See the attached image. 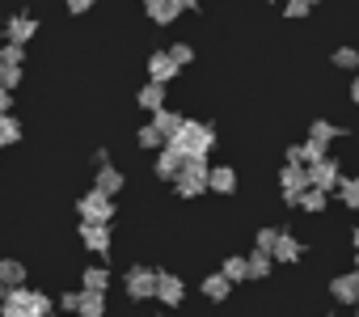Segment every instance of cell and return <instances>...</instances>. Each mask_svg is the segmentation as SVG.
I'll list each match as a JSON object with an SVG mask.
<instances>
[{"mask_svg":"<svg viewBox=\"0 0 359 317\" xmlns=\"http://www.w3.org/2000/svg\"><path fill=\"white\" fill-rule=\"evenodd\" d=\"M22 85V68H9V64H0V89H18Z\"/></svg>","mask_w":359,"mask_h":317,"instance_id":"34","label":"cell"},{"mask_svg":"<svg viewBox=\"0 0 359 317\" xmlns=\"http://www.w3.org/2000/svg\"><path fill=\"white\" fill-rule=\"evenodd\" d=\"M245 267H250V279H266V275H271V267H275V258H271V254H262V250H254V254L245 258Z\"/></svg>","mask_w":359,"mask_h":317,"instance_id":"26","label":"cell"},{"mask_svg":"<svg viewBox=\"0 0 359 317\" xmlns=\"http://www.w3.org/2000/svg\"><path fill=\"white\" fill-rule=\"evenodd\" d=\"M177 72H182V64H177L169 51H152V55H148V81H161V85H169Z\"/></svg>","mask_w":359,"mask_h":317,"instance_id":"9","label":"cell"},{"mask_svg":"<svg viewBox=\"0 0 359 317\" xmlns=\"http://www.w3.org/2000/svg\"><path fill=\"white\" fill-rule=\"evenodd\" d=\"M22 140V123L13 119V114H0V148H9V144H18Z\"/></svg>","mask_w":359,"mask_h":317,"instance_id":"27","label":"cell"},{"mask_svg":"<svg viewBox=\"0 0 359 317\" xmlns=\"http://www.w3.org/2000/svg\"><path fill=\"white\" fill-rule=\"evenodd\" d=\"M325 199H330L325 191H317V187H309V191H304V195L296 199V208H304L309 216H317V212H325Z\"/></svg>","mask_w":359,"mask_h":317,"instance_id":"25","label":"cell"},{"mask_svg":"<svg viewBox=\"0 0 359 317\" xmlns=\"http://www.w3.org/2000/svg\"><path fill=\"white\" fill-rule=\"evenodd\" d=\"M309 9H313L309 0H287V5H283V18H287V22H300V18H309Z\"/></svg>","mask_w":359,"mask_h":317,"instance_id":"35","label":"cell"},{"mask_svg":"<svg viewBox=\"0 0 359 317\" xmlns=\"http://www.w3.org/2000/svg\"><path fill=\"white\" fill-rule=\"evenodd\" d=\"M330 64H334L338 72H355V68H359V51H355V47H334Z\"/></svg>","mask_w":359,"mask_h":317,"instance_id":"23","label":"cell"},{"mask_svg":"<svg viewBox=\"0 0 359 317\" xmlns=\"http://www.w3.org/2000/svg\"><path fill=\"white\" fill-rule=\"evenodd\" d=\"M182 156H208L212 144H216V127L212 123H195V119H182V127H177V135L169 140Z\"/></svg>","mask_w":359,"mask_h":317,"instance_id":"2","label":"cell"},{"mask_svg":"<svg viewBox=\"0 0 359 317\" xmlns=\"http://www.w3.org/2000/svg\"><path fill=\"white\" fill-rule=\"evenodd\" d=\"M85 288H89V292H106V288H110V271H106V267H89V271H85Z\"/></svg>","mask_w":359,"mask_h":317,"instance_id":"30","label":"cell"},{"mask_svg":"<svg viewBox=\"0 0 359 317\" xmlns=\"http://www.w3.org/2000/svg\"><path fill=\"white\" fill-rule=\"evenodd\" d=\"M325 148H330V144H321V140H304V161H309V166H313V161H321Z\"/></svg>","mask_w":359,"mask_h":317,"instance_id":"36","label":"cell"},{"mask_svg":"<svg viewBox=\"0 0 359 317\" xmlns=\"http://www.w3.org/2000/svg\"><path fill=\"white\" fill-rule=\"evenodd\" d=\"M334 195H338V199H342L346 208H359V178H342Z\"/></svg>","mask_w":359,"mask_h":317,"instance_id":"31","label":"cell"},{"mask_svg":"<svg viewBox=\"0 0 359 317\" xmlns=\"http://www.w3.org/2000/svg\"><path fill=\"white\" fill-rule=\"evenodd\" d=\"M309 5H317V0H309Z\"/></svg>","mask_w":359,"mask_h":317,"instance_id":"48","label":"cell"},{"mask_svg":"<svg viewBox=\"0 0 359 317\" xmlns=\"http://www.w3.org/2000/svg\"><path fill=\"white\" fill-rule=\"evenodd\" d=\"M355 271H359V250H355Z\"/></svg>","mask_w":359,"mask_h":317,"instance_id":"46","label":"cell"},{"mask_svg":"<svg viewBox=\"0 0 359 317\" xmlns=\"http://www.w3.org/2000/svg\"><path fill=\"white\" fill-rule=\"evenodd\" d=\"M300 254H304L300 237H292L287 229H279V241H275V254H271V258H275V262H296Z\"/></svg>","mask_w":359,"mask_h":317,"instance_id":"17","label":"cell"},{"mask_svg":"<svg viewBox=\"0 0 359 317\" xmlns=\"http://www.w3.org/2000/svg\"><path fill=\"white\" fill-rule=\"evenodd\" d=\"M169 55H173L177 64H182V68H187V64L195 60V51H191V43H173V47H169Z\"/></svg>","mask_w":359,"mask_h":317,"instance_id":"37","label":"cell"},{"mask_svg":"<svg viewBox=\"0 0 359 317\" xmlns=\"http://www.w3.org/2000/svg\"><path fill=\"white\" fill-rule=\"evenodd\" d=\"M187 9H191V13H195V9H203V0H182V13H187Z\"/></svg>","mask_w":359,"mask_h":317,"instance_id":"42","label":"cell"},{"mask_svg":"<svg viewBox=\"0 0 359 317\" xmlns=\"http://www.w3.org/2000/svg\"><path fill=\"white\" fill-rule=\"evenodd\" d=\"M81 237H85V245L93 254L106 258V250H110V224H81Z\"/></svg>","mask_w":359,"mask_h":317,"instance_id":"16","label":"cell"},{"mask_svg":"<svg viewBox=\"0 0 359 317\" xmlns=\"http://www.w3.org/2000/svg\"><path fill=\"white\" fill-rule=\"evenodd\" d=\"M76 212H81V224H110L114 220V199L93 187L89 195L76 199Z\"/></svg>","mask_w":359,"mask_h":317,"instance_id":"4","label":"cell"},{"mask_svg":"<svg viewBox=\"0 0 359 317\" xmlns=\"http://www.w3.org/2000/svg\"><path fill=\"white\" fill-rule=\"evenodd\" d=\"M338 182H342V174H338V161H334V156H321V161H313V166H309V187H317V191L334 195V191H338Z\"/></svg>","mask_w":359,"mask_h":317,"instance_id":"7","label":"cell"},{"mask_svg":"<svg viewBox=\"0 0 359 317\" xmlns=\"http://www.w3.org/2000/svg\"><path fill=\"white\" fill-rule=\"evenodd\" d=\"M68 313H76V304H81V292H64V300H60Z\"/></svg>","mask_w":359,"mask_h":317,"instance_id":"40","label":"cell"},{"mask_svg":"<svg viewBox=\"0 0 359 317\" xmlns=\"http://www.w3.org/2000/svg\"><path fill=\"white\" fill-rule=\"evenodd\" d=\"M102 313H106V292H89V288H81L76 317H102Z\"/></svg>","mask_w":359,"mask_h":317,"instance_id":"19","label":"cell"},{"mask_svg":"<svg viewBox=\"0 0 359 317\" xmlns=\"http://www.w3.org/2000/svg\"><path fill=\"white\" fill-rule=\"evenodd\" d=\"M351 241H355V250H359V229H355V233H351Z\"/></svg>","mask_w":359,"mask_h":317,"instance_id":"45","label":"cell"},{"mask_svg":"<svg viewBox=\"0 0 359 317\" xmlns=\"http://www.w3.org/2000/svg\"><path fill=\"white\" fill-rule=\"evenodd\" d=\"M330 296L338 304H359V271H346V275L330 279Z\"/></svg>","mask_w":359,"mask_h":317,"instance_id":"10","label":"cell"},{"mask_svg":"<svg viewBox=\"0 0 359 317\" xmlns=\"http://www.w3.org/2000/svg\"><path fill=\"white\" fill-rule=\"evenodd\" d=\"M233 283H241V279H250V267H245V258L241 254H233V258H224V267H220Z\"/></svg>","mask_w":359,"mask_h":317,"instance_id":"29","label":"cell"},{"mask_svg":"<svg viewBox=\"0 0 359 317\" xmlns=\"http://www.w3.org/2000/svg\"><path fill=\"white\" fill-rule=\"evenodd\" d=\"M5 296H9V288H5V283H0V304H5Z\"/></svg>","mask_w":359,"mask_h":317,"instance_id":"44","label":"cell"},{"mask_svg":"<svg viewBox=\"0 0 359 317\" xmlns=\"http://www.w3.org/2000/svg\"><path fill=\"white\" fill-rule=\"evenodd\" d=\"M338 135H342V131H338V127H334L330 119H313V123H309V140H321V144H334Z\"/></svg>","mask_w":359,"mask_h":317,"instance_id":"24","label":"cell"},{"mask_svg":"<svg viewBox=\"0 0 359 317\" xmlns=\"http://www.w3.org/2000/svg\"><path fill=\"white\" fill-rule=\"evenodd\" d=\"M182 166H187V156H182V152H177L173 144H165V148H156V166H152V170H156V178H161V182H173L177 174H182Z\"/></svg>","mask_w":359,"mask_h":317,"instance_id":"8","label":"cell"},{"mask_svg":"<svg viewBox=\"0 0 359 317\" xmlns=\"http://www.w3.org/2000/svg\"><path fill=\"white\" fill-rule=\"evenodd\" d=\"M51 296L39 288H9L5 304H0V317H51Z\"/></svg>","mask_w":359,"mask_h":317,"instance_id":"1","label":"cell"},{"mask_svg":"<svg viewBox=\"0 0 359 317\" xmlns=\"http://www.w3.org/2000/svg\"><path fill=\"white\" fill-rule=\"evenodd\" d=\"M156 279H161V271H152V267H131L127 279H123V288H127L131 300H152V296H156Z\"/></svg>","mask_w":359,"mask_h":317,"instance_id":"5","label":"cell"},{"mask_svg":"<svg viewBox=\"0 0 359 317\" xmlns=\"http://www.w3.org/2000/svg\"><path fill=\"white\" fill-rule=\"evenodd\" d=\"M351 102H355V106H359V76H355V81H351Z\"/></svg>","mask_w":359,"mask_h":317,"instance_id":"43","label":"cell"},{"mask_svg":"<svg viewBox=\"0 0 359 317\" xmlns=\"http://www.w3.org/2000/svg\"><path fill=\"white\" fill-rule=\"evenodd\" d=\"M199 292L208 296V300H229V292H233V279L224 275V271H212V275H203V283H199Z\"/></svg>","mask_w":359,"mask_h":317,"instance_id":"14","label":"cell"},{"mask_svg":"<svg viewBox=\"0 0 359 317\" xmlns=\"http://www.w3.org/2000/svg\"><path fill=\"white\" fill-rule=\"evenodd\" d=\"M208 191H216V195H233V191H237V170H233V166H212V174H208Z\"/></svg>","mask_w":359,"mask_h":317,"instance_id":"15","label":"cell"},{"mask_svg":"<svg viewBox=\"0 0 359 317\" xmlns=\"http://www.w3.org/2000/svg\"><path fill=\"white\" fill-rule=\"evenodd\" d=\"M275 241H279V229H262V233L254 237V250H262V254H275Z\"/></svg>","mask_w":359,"mask_h":317,"instance_id":"33","label":"cell"},{"mask_svg":"<svg viewBox=\"0 0 359 317\" xmlns=\"http://www.w3.org/2000/svg\"><path fill=\"white\" fill-rule=\"evenodd\" d=\"M93 187H97V191H106V195L114 199V195L123 191V174H118V170H110V166H97V182H93Z\"/></svg>","mask_w":359,"mask_h":317,"instance_id":"22","label":"cell"},{"mask_svg":"<svg viewBox=\"0 0 359 317\" xmlns=\"http://www.w3.org/2000/svg\"><path fill=\"white\" fill-rule=\"evenodd\" d=\"M135 144H140V148H165L169 140H165V135H161V131H156L152 123H144V127L135 131Z\"/></svg>","mask_w":359,"mask_h":317,"instance_id":"28","label":"cell"},{"mask_svg":"<svg viewBox=\"0 0 359 317\" xmlns=\"http://www.w3.org/2000/svg\"><path fill=\"white\" fill-rule=\"evenodd\" d=\"M64 5H68V13H76V18H81V13H89V9H93V0H64Z\"/></svg>","mask_w":359,"mask_h":317,"instance_id":"39","label":"cell"},{"mask_svg":"<svg viewBox=\"0 0 359 317\" xmlns=\"http://www.w3.org/2000/svg\"><path fill=\"white\" fill-rule=\"evenodd\" d=\"M34 34H39V22H34V18H26V13H18V18H9V22H5V43H22V47H26Z\"/></svg>","mask_w":359,"mask_h":317,"instance_id":"11","label":"cell"},{"mask_svg":"<svg viewBox=\"0 0 359 317\" xmlns=\"http://www.w3.org/2000/svg\"><path fill=\"white\" fill-rule=\"evenodd\" d=\"M208 174H212L208 156H187L182 174L173 178V191L182 195V199H195V195H203V191H208Z\"/></svg>","mask_w":359,"mask_h":317,"instance_id":"3","label":"cell"},{"mask_svg":"<svg viewBox=\"0 0 359 317\" xmlns=\"http://www.w3.org/2000/svg\"><path fill=\"white\" fill-rule=\"evenodd\" d=\"M135 106H144L148 114H156V110L165 106V85H161V81H148V85L140 89V97H135Z\"/></svg>","mask_w":359,"mask_h":317,"instance_id":"18","label":"cell"},{"mask_svg":"<svg viewBox=\"0 0 359 317\" xmlns=\"http://www.w3.org/2000/svg\"><path fill=\"white\" fill-rule=\"evenodd\" d=\"M22 60H26V47H22V43H0V64L22 68Z\"/></svg>","mask_w":359,"mask_h":317,"instance_id":"32","label":"cell"},{"mask_svg":"<svg viewBox=\"0 0 359 317\" xmlns=\"http://www.w3.org/2000/svg\"><path fill=\"white\" fill-rule=\"evenodd\" d=\"M152 127H156L165 140H173V135H177V127H182V114H173L169 106H161V110L152 114Z\"/></svg>","mask_w":359,"mask_h":317,"instance_id":"21","label":"cell"},{"mask_svg":"<svg viewBox=\"0 0 359 317\" xmlns=\"http://www.w3.org/2000/svg\"><path fill=\"white\" fill-rule=\"evenodd\" d=\"M0 283L5 288H26V267L18 258H0Z\"/></svg>","mask_w":359,"mask_h":317,"instance_id":"20","label":"cell"},{"mask_svg":"<svg viewBox=\"0 0 359 317\" xmlns=\"http://www.w3.org/2000/svg\"><path fill=\"white\" fill-rule=\"evenodd\" d=\"M287 166H309V161H304V144H292V148H287Z\"/></svg>","mask_w":359,"mask_h":317,"instance_id":"38","label":"cell"},{"mask_svg":"<svg viewBox=\"0 0 359 317\" xmlns=\"http://www.w3.org/2000/svg\"><path fill=\"white\" fill-rule=\"evenodd\" d=\"M355 309H359V304H355Z\"/></svg>","mask_w":359,"mask_h":317,"instance_id":"49","label":"cell"},{"mask_svg":"<svg viewBox=\"0 0 359 317\" xmlns=\"http://www.w3.org/2000/svg\"><path fill=\"white\" fill-rule=\"evenodd\" d=\"M9 106H13V93H9V89H0V114H9Z\"/></svg>","mask_w":359,"mask_h":317,"instance_id":"41","label":"cell"},{"mask_svg":"<svg viewBox=\"0 0 359 317\" xmlns=\"http://www.w3.org/2000/svg\"><path fill=\"white\" fill-rule=\"evenodd\" d=\"M182 296H187V283L177 279V275H169V271H161V279H156V300H161V304H182Z\"/></svg>","mask_w":359,"mask_h":317,"instance_id":"12","label":"cell"},{"mask_svg":"<svg viewBox=\"0 0 359 317\" xmlns=\"http://www.w3.org/2000/svg\"><path fill=\"white\" fill-rule=\"evenodd\" d=\"M321 317H338V313H321Z\"/></svg>","mask_w":359,"mask_h":317,"instance_id":"47","label":"cell"},{"mask_svg":"<svg viewBox=\"0 0 359 317\" xmlns=\"http://www.w3.org/2000/svg\"><path fill=\"white\" fill-rule=\"evenodd\" d=\"M279 191H283V203L296 208V199L309 191V166H283L279 170Z\"/></svg>","mask_w":359,"mask_h":317,"instance_id":"6","label":"cell"},{"mask_svg":"<svg viewBox=\"0 0 359 317\" xmlns=\"http://www.w3.org/2000/svg\"><path fill=\"white\" fill-rule=\"evenodd\" d=\"M144 13H148L156 26H169L177 13H182V0H144Z\"/></svg>","mask_w":359,"mask_h":317,"instance_id":"13","label":"cell"}]
</instances>
